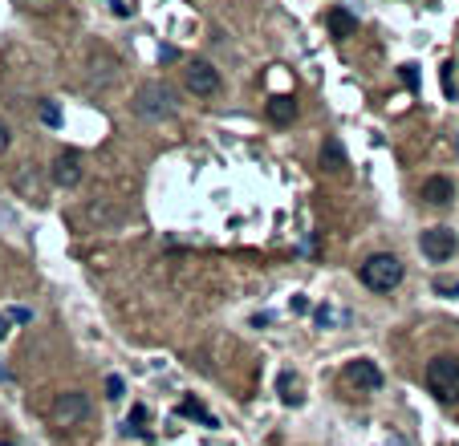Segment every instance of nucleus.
Returning <instances> with one entry per match:
<instances>
[{
  "label": "nucleus",
  "instance_id": "obj_1",
  "mask_svg": "<svg viewBox=\"0 0 459 446\" xmlns=\"http://www.w3.org/2000/svg\"><path fill=\"white\" fill-rule=\"evenodd\" d=\"M358 276H362V284L374 288V292H390V288L403 284V260L390 256V252H378V256H370L366 264L358 268Z\"/></svg>",
  "mask_w": 459,
  "mask_h": 446
},
{
  "label": "nucleus",
  "instance_id": "obj_2",
  "mask_svg": "<svg viewBox=\"0 0 459 446\" xmlns=\"http://www.w3.org/2000/svg\"><path fill=\"white\" fill-rule=\"evenodd\" d=\"M135 114L138 118H150V122L171 118V114H175V89L167 86V82H146V86H138Z\"/></svg>",
  "mask_w": 459,
  "mask_h": 446
},
{
  "label": "nucleus",
  "instance_id": "obj_3",
  "mask_svg": "<svg viewBox=\"0 0 459 446\" xmlns=\"http://www.w3.org/2000/svg\"><path fill=\"white\" fill-rule=\"evenodd\" d=\"M427 390L439 401H459V357H435L427 361Z\"/></svg>",
  "mask_w": 459,
  "mask_h": 446
},
{
  "label": "nucleus",
  "instance_id": "obj_4",
  "mask_svg": "<svg viewBox=\"0 0 459 446\" xmlns=\"http://www.w3.org/2000/svg\"><path fill=\"white\" fill-rule=\"evenodd\" d=\"M418 248H423V256L427 260H435V264H443V260H451L459 248L456 231L451 227H427L423 235H418Z\"/></svg>",
  "mask_w": 459,
  "mask_h": 446
},
{
  "label": "nucleus",
  "instance_id": "obj_5",
  "mask_svg": "<svg viewBox=\"0 0 459 446\" xmlns=\"http://www.w3.org/2000/svg\"><path fill=\"white\" fill-rule=\"evenodd\" d=\"M86 414H90V398H86V394H78V390H69V394H57V398H53V418H57V422H65V426H69V422H82Z\"/></svg>",
  "mask_w": 459,
  "mask_h": 446
},
{
  "label": "nucleus",
  "instance_id": "obj_6",
  "mask_svg": "<svg viewBox=\"0 0 459 446\" xmlns=\"http://www.w3.org/2000/svg\"><path fill=\"white\" fill-rule=\"evenodd\" d=\"M187 89L199 93V97H212V93L220 89V73H216L208 61H191V65H187Z\"/></svg>",
  "mask_w": 459,
  "mask_h": 446
},
{
  "label": "nucleus",
  "instance_id": "obj_7",
  "mask_svg": "<svg viewBox=\"0 0 459 446\" xmlns=\"http://www.w3.org/2000/svg\"><path fill=\"white\" fill-rule=\"evenodd\" d=\"M418 199L427 203V207H447L451 199H456V183L443 175H431L423 178V187H418Z\"/></svg>",
  "mask_w": 459,
  "mask_h": 446
},
{
  "label": "nucleus",
  "instance_id": "obj_8",
  "mask_svg": "<svg viewBox=\"0 0 459 446\" xmlns=\"http://www.w3.org/2000/svg\"><path fill=\"white\" fill-rule=\"evenodd\" d=\"M53 183L57 187H78L82 183V154L78 150H61L53 159Z\"/></svg>",
  "mask_w": 459,
  "mask_h": 446
},
{
  "label": "nucleus",
  "instance_id": "obj_9",
  "mask_svg": "<svg viewBox=\"0 0 459 446\" xmlns=\"http://www.w3.org/2000/svg\"><path fill=\"white\" fill-rule=\"evenodd\" d=\"M346 377L358 386V390H382V369L366 361V357H358V361H350L346 365Z\"/></svg>",
  "mask_w": 459,
  "mask_h": 446
},
{
  "label": "nucleus",
  "instance_id": "obj_10",
  "mask_svg": "<svg viewBox=\"0 0 459 446\" xmlns=\"http://www.w3.org/2000/svg\"><path fill=\"white\" fill-rule=\"evenodd\" d=\"M325 29H329L337 41H346V37L358 33V16H354L350 8H329V12H325Z\"/></svg>",
  "mask_w": 459,
  "mask_h": 446
},
{
  "label": "nucleus",
  "instance_id": "obj_11",
  "mask_svg": "<svg viewBox=\"0 0 459 446\" xmlns=\"http://www.w3.org/2000/svg\"><path fill=\"white\" fill-rule=\"evenodd\" d=\"M350 167V159H346V146H342V138H325L322 142V171H333V175H342Z\"/></svg>",
  "mask_w": 459,
  "mask_h": 446
},
{
  "label": "nucleus",
  "instance_id": "obj_12",
  "mask_svg": "<svg viewBox=\"0 0 459 446\" xmlns=\"http://www.w3.org/2000/svg\"><path fill=\"white\" fill-rule=\"evenodd\" d=\"M269 122H276V126H289L293 118H297V102L289 97V93H276V97H269Z\"/></svg>",
  "mask_w": 459,
  "mask_h": 446
},
{
  "label": "nucleus",
  "instance_id": "obj_13",
  "mask_svg": "<svg viewBox=\"0 0 459 446\" xmlns=\"http://www.w3.org/2000/svg\"><path fill=\"white\" fill-rule=\"evenodd\" d=\"M179 414H183V418H195V422H203V426H216V414H212L203 401H195V398L179 401Z\"/></svg>",
  "mask_w": 459,
  "mask_h": 446
},
{
  "label": "nucleus",
  "instance_id": "obj_14",
  "mask_svg": "<svg viewBox=\"0 0 459 446\" xmlns=\"http://www.w3.org/2000/svg\"><path fill=\"white\" fill-rule=\"evenodd\" d=\"M25 12H57L61 8V0H16Z\"/></svg>",
  "mask_w": 459,
  "mask_h": 446
},
{
  "label": "nucleus",
  "instance_id": "obj_15",
  "mask_svg": "<svg viewBox=\"0 0 459 446\" xmlns=\"http://www.w3.org/2000/svg\"><path fill=\"white\" fill-rule=\"evenodd\" d=\"M122 394H126V382H122L118 373H110V377H106V398H110V401H118Z\"/></svg>",
  "mask_w": 459,
  "mask_h": 446
},
{
  "label": "nucleus",
  "instance_id": "obj_16",
  "mask_svg": "<svg viewBox=\"0 0 459 446\" xmlns=\"http://www.w3.org/2000/svg\"><path fill=\"white\" fill-rule=\"evenodd\" d=\"M41 122H45V126H61V110H57L53 102H41Z\"/></svg>",
  "mask_w": 459,
  "mask_h": 446
},
{
  "label": "nucleus",
  "instance_id": "obj_17",
  "mask_svg": "<svg viewBox=\"0 0 459 446\" xmlns=\"http://www.w3.org/2000/svg\"><path fill=\"white\" fill-rule=\"evenodd\" d=\"M399 78H403V86H407V89H418V65H403V69H399Z\"/></svg>",
  "mask_w": 459,
  "mask_h": 446
},
{
  "label": "nucleus",
  "instance_id": "obj_18",
  "mask_svg": "<svg viewBox=\"0 0 459 446\" xmlns=\"http://www.w3.org/2000/svg\"><path fill=\"white\" fill-rule=\"evenodd\" d=\"M280 398L289 401V406H297V401H301V398H297V394H293V377H289V373L280 377Z\"/></svg>",
  "mask_w": 459,
  "mask_h": 446
},
{
  "label": "nucleus",
  "instance_id": "obj_19",
  "mask_svg": "<svg viewBox=\"0 0 459 446\" xmlns=\"http://www.w3.org/2000/svg\"><path fill=\"white\" fill-rule=\"evenodd\" d=\"M435 292H443V296H459V280H435Z\"/></svg>",
  "mask_w": 459,
  "mask_h": 446
},
{
  "label": "nucleus",
  "instance_id": "obj_20",
  "mask_svg": "<svg viewBox=\"0 0 459 446\" xmlns=\"http://www.w3.org/2000/svg\"><path fill=\"white\" fill-rule=\"evenodd\" d=\"M293 312H309V296H293Z\"/></svg>",
  "mask_w": 459,
  "mask_h": 446
},
{
  "label": "nucleus",
  "instance_id": "obj_21",
  "mask_svg": "<svg viewBox=\"0 0 459 446\" xmlns=\"http://www.w3.org/2000/svg\"><path fill=\"white\" fill-rule=\"evenodd\" d=\"M159 57H163V61H175V57H179V49H171V45H163V49H159Z\"/></svg>",
  "mask_w": 459,
  "mask_h": 446
},
{
  "label": "nucleus",
  "instance_id": "obj_22",
  "mask_svg": "<svg viewBox=\"0 0 459 446\" xmlns=\"http://www.w3.org/2000/svg\"><path fill=\"white\" fill-rule=\"evenodd\" d=\"M8 316H12V320H33V312H29V309H12Z\"/></svg>",
  "mask_w": 459,
  "mask_h": 446
},
{
  "label": "nucleus",
  "instance_id": "obj_23",
  "mask_svg": "<svg viewBox=\"0 0 459 446\" xmlns=\"http://www.w3.org/2000/svg\"><path fill=\"white\" fill-rule=\"evenodd\" d=\"M8 320H12V316H4V312H0V341L8 337Z\"/></svg>",
  "mask_w": 459,
  "mask_h": 446
},
{
  "label": "nucleus",
  "instance_id": "obj_24",
  "mask_svg": "<svg viewBox=\"0 0 459 446\" xmlns=\"http://www.w3.org/2000/svg\"><path fill=\"white\" fill-rule=\"evenodd\" d=\"M8 377H12V373H8V369H4V365H0V382H8Z\"/></svg>",
  "mask_w": 459,
  "mask_h": 446
},
{
  "label": "nucleus",
  "instance_id": "obj_25",
  "mask_svg": "<svg viewBox=\"0 0 459 446\" xmlns=\"http://www.w3.org/2000/svg\"><path fill=\"white\" fill-rule=\"evenodd\" d=\"M4 142H8V134H4V126H0V150H4Z\"/></svg>",
  "mask_w": 459,
  "mask_h": 446
},
{
  "label": "nucleus",
  "instance_id": "obj_26",
  "mask_svg": "<svg viewBox=\"0 0 459 446\" xmlns=\"http://www.w3.org/2000/svg\"><path fill=\"white\" fill-rule=\"evenodd\" d=\"M456 150H459V134H456Z\"/></svg>",
  "mask_w": 459,
  "mask_h": 446
},
{
  "label": "nucleus",
  "instance_id": "obj_27",
  "mask_svg": "<svg viewBox=\"0 0 459 446\" xmlns=\"http://www.w3.org/2000/svg\"><path fill=\"white\" fill-rule=\"evenodd\" d=\"M0 446H12V443H0Z\"/></svg>",
  "mask_w": 459,
  "mask_h": 446
}]
</instances>
